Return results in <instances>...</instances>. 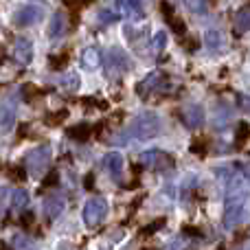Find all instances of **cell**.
<instances>
[{
  "mask_svg": "<svg viewBox=\"0 0 250 250\" xmlns=\"http://www.w3.org/2000/svg\"><path fill=\"white\" fill-rule=\"evenodd\" d=\"M138 163H141L143 167L151 169V171H160V173L173 167V158L169 154H165V151H160V149L143 151V154L138 156Z\"/></svg>",
  "mask_w": 250,
  "mask_h": 250,
  "instance_id": "8992f818",
  "label": "cell"
},
{
  "mask_svg": "<svg viewBox=\"0 0 250 250\" xmlns=\"http://www.w3.org/2000/svg\"><path fill=\"white\" fill-rule=\"evenodd\" d=\"M60 86L64 88L66 92H77V88H79V77H77V73L64 75V77L60 79Z\"/></svg>",
  "mask_w": 250,
  "mask_h": 250,
  "instance_id": "ac0fdd59",
  "label": "cell"
},
{
  "mask_svg": "<svg viewBox=\"0 0 250 250\" xmlns=\"http://www.w3.org/2000/svg\"><path fill=\"white\" fill-rule=\"evenodd\" d=\"M105 215H108V202H105L104 198H90V200H86V204H83V211H82V217H83V224H86L88 229H95V226H99L101 222L105 220Z\"/></svg>",
  "mask_w": 250,
  "mask_h": 250,
  "instance_id": "5b68a950",
  "label": "cell"
},
{
  "mask_svg": "<svg viewBox=\"0 0 250 250\" xmlns=\"http://www.w3.org/2000/svg\"><path fill=\"white\" fill-rule=\"evenodd\" d=\"M51 156H53V149L48 145H40V147H35V149H31L24 158L29 176H33V178L42 176L48 169V165H51Z\"/></svg>",
  "mask_w": 250,
  "mask_h": 250,
  "instance_id": "277c9868",
  "label": "cell"
},
{
  "mask_svg": "<svg viewBox=\"0 0 250 250\" xmlns=\"http://www.w3.org/2000/svg\"><path fill=\"white\" fill-rule=\"evenodd\" d=\"M204 42H207V48L211 53H220L226 48V38L222 31H207V35H204Z\"/></svg>",
  "mask_w": 250,
  "mask_h": 250,
  "instance_id": "5bb4252c",
  "label": "cell"
},
{
  "mask_svg": "<svg viewBox=\"0 0 250 250\" xmlns=\"http://www.w3.org/2000/svg\"><path fill=\"white\" fill-rule=\"evenodd\" d=\"M165 46H167V33H165V31H158V33L154 35V40H151V51L158 55Z\"/></svg>",
  "mask_w": 250,
  "mask_h": 250,
  "instance_id": "44dd1931",
  "label": "cell"
},
{
  "mask_svg": "<svg viewBox=\"0 0 250 250\" xmlns=\"http://www.w3.org/2000/svg\"><path fill=\"white\" fill-rule=\"evenodd\" d=\"M11 57L18 66H29L33 60V42L29 38H16L11 44Z\"/></svg>",
  "mask_w": 250,
  "mask_h": 250,
  "instance_id": "ba28073f",
  "label": "cell"
},
{
  "mask_svg": "<svg viewBox=\"0 0 250 250\" xmlns=\"http://www.w3.org/2000/svg\"><path fill=\"white\" fill-rule=\"evenodd\" d=\"M44 18V9L38 4H24L13 13V24L16 26H33L38 22H42Z\"/></svg>",
  "mask_w": 250,
  "mask_h": 250,
  "instance_id": "52a82bcc",
  "label": "cell"
},
{
  "mask_svg": "<svg viewBox=\"0 0 250 250\" xmlns=\"http://www.w3.org/2000/svg\"><path fill=\"white\" fill-rule=\"evenodd\" d=\"M180 117H182V123H185L189 129H198L200 125L204 123V110H202V105L191 104L182 110Z\"/></svg>",
  "mask_w": 250,
  "mask_h": 250,
  "instance_id": "30bf717a",
  "label": "cell"
},
{
  "mask_svg": "<svg viewBox=\"0 0 250 250\" xmlns=\"http://www.w3.org/2000/svg\"><path fill=\"white\" fill-rule=\"evenodd\" d=\"M62 208H64V198H62V195L51 193V198L44 200V215H46L48 220H55L62 213Z\"/></svg>",
  "mask_w": 250,
  "mask_h": 250,
  "instance_id": "9a60e30c",
  "label": "cell"
},
{
  "mask_svg": "<svg viewBox=\"0 0 250 250\" xmlns=\"http://www.w3.org/2000/svg\"><path fill=\"white\" fill-rule=\"evenodd\" d=\"M244 176L248 178V182H250V163L248 165H244Z\"/></svg>",
  "mask_w": 250,
  "mask_h": 250,
  "instance_id": "4316f807",
  "label": "cell"
},
{
  "mask_svg": "<svg viewBox=\"0 0 250 250\" xmlns=\"http://www.w3.org/2000/svg\"><path fill=\"white\" fill-rule=\"evenodd\" d=\"M88 134H90V127H88V125H77V127L70 129V136L73 138H88Z\"/></svg>",
  "mask_w": 250,
  "mask_h": 250,
  "instance_id": "603a6c76",
  "label": "cell"
},
{
  "mask_svg": "<svg viewBox=\"0 0 250 250\" xmlns=\"http://www.w3.org/2000/svg\"><path fill=\"white\" fill-rule=\"evenodd\" d=\"M11 207L16 213H26V208H29V193L24 189H13Z\"/></svg>",
  "mask_w": 250,
  "mask_h": 250,
  "instance_id": "2e32d148",
  "label": "cell"
},
{
  "mask_svg": "<svg viewBox=\"0 0 250 250\" xmlns=\"http://www.w3.org/2000/svg\"><path fill=\"white\" fill-rule=\"evenodd\" d=\"M101 62H104V55H101V51L97 46H88L82 51V64L83 68L88 70H95L101 66Z\"/></svg>",
  "mask_w": 250,
  "mask_h": 250,
  "instance_id": "4fadbf2b",
  "label": "cell"
},
{
  "mask_svg": "<svg viewBox=\"0 0 250 250\" xmlns=\"http://www.w3.org/2000/svg\"><path fill=\"white\" fill-rule=\"evenodd\" d=\"M101 165H104V169L114 178V180L121 178V173H123V156L119 154V151H110V154H105L104 160H101Z\"/></svg>",
  "mask_w": 250,
  "mask_h": 250,
  "instance_id": "8fae6325",
  "label": "cell"
},
{
  "mask_svg": "<svg viewBox=\"0 0 250 250\" xmlns=\"http://www.w3.org/2000/svg\"><path fill=\"white\" fill-rule=\"evenodd\" d=\"M13 119H16V110H11L9 108V104H4L2 105V129L4 132L9 129V125H11Z\"/></svg>",
  "mask_w": 250,
  "mask_h": 250,
  "instance_id": "7402d4cb",
  "label": "cell"
},
{
  "mask_svg": "<svg viewBox=\"0 0 250 250\" xmlns=\"http://www.w3.org/2000/svg\"><path fill=\"white\" fill-rule=\"evenodd\" d=\"M97 18H99V22H104V24H108V22L117 20V18H119V13H112V11H108V9H101V11L97 13Z\"/></svg>",
  "mask_w": 250,
  "mask_h": 250,
  "instance_id": "cb8c5ba5",
  "label": "cell"
},
{
  "mask_svg": "<svg viewBox=\"0 0 250 250\" xmlns=\"http://www.w3.org/2000/svg\"><path fill=\"white\" fill-rule=\"evenodd\" d=\"M163 129V121L158 114L154 112H145L141 117H136L127 127V136L138 138V141H149V138L158 136Z\"/></svg>",
  "mask_w": 250,
  "mask_h": 250,
  "instance_id": "7a4b0ae2",
  "label": "cell"
},
{
  "mask_svg": "<svg viewBox=\"0 0 250 250\" xmlns=\"http://www.w3.org/2000/svg\"><path fill=\"white\" fill-rule=\"evenodd\" d=\"M66 29H68V18H66V13L55 11L51 18V26H48V38L60 40L62 35L66 33Z\"/></svg>",
  "mask_w": 250,
  "mask_h": 250,
  "instance_id": "7c38bea8",
  "label": "cell"
},
{
  "mask_svg": "<svg viewBox=\"0 0 250 250\" xmlns=\"http://www.w3.org/2000/svg\"><path fill=\"white\" fill-rule=\"evenodd\" d=\"M182 2L191 13H198V16L208 9V0H182Z\"/></svg>",
  "mask_w": 250,
  "mask_h": 250,
  "instance_id": "ffe728a7",
  "label": "cell"
},
{
  "mask_svg": "<svg viewBox=\"0 0 250 250\" xmlns=\"http://www.w3.org/2000/svg\"><path fill=\"white\" fill-rule=\"evenodd\" d=\"M239 108L244 110V114L250 117V95H242L239 97Z\"/></svg>",
  "mask_w": 250,
  "mask_h": 250,
  "instance_id": "d4e9b609",
  "label": "cell"
},
{
  "mask_svg": "<svg viewBox=\"0 0 250 250\" xmlns=\"http://www.w3.org/2000/svg\"><path fill=\"white\" fill-rule=\"evenodd\" d=\"M246 200L248 191L244 180L235 173L229 182H226V198H224V229L233 230L235 226L242 222L244 213H246Z\"/></svg>",
  "mask_w": 250,
  "mask_h": 250,
  "instance_id": "6da1fadb",
  "label": "cell"
},
{
  "mask_svg": "<svg viewBox=\"0 0 250 250\" xmlns=\"http://www.w3.org/2000/svg\"><path fill=\"white\" fill-rule=\"evenodd\" d=\"M235 31H237V33L250 31V9L248 7L237 11V16H235Z\"/></svg>",
  "mask_w": 250,
  "mask_h": 250,
  "instance_id": "e0dca14e",
  "label": "cell"
},
{
  "mask_svg": "<svg viewBox=\"0 0 250 250\" xmlns=\"http://www.w3.org/2000/svg\"><path fill=\"white\" fill-rule=\"evenodd\" d=\"M145 13H147V0H129V16L145 18Z\"/></svg>",
  "mask_w": 250,
  "mask_h": 250,
  "instance_id": "d6986e66",
  "label": "cell"
},
{
  "mask_svg": "<svg viewBox=\"0 0 250 250\" xmlns=\"http://www.w3.org/2000/svg\"><path fill=\"white\" fill-rule=\"evenodd\" d=\"M129 66H132L129 55H127V51L121 48V46H112L104 57V70L110 79L123 77V75L129 70Z\"/></svg>",
  "mask_w": 250,
  "mask_h": 250,
  "instance_id": "3957f363",
  "label": "cell"
},
{
  "mask_svg": "<svg viewBox=\"0 0 250 250\" xmlns=\"http://www.w3.org/2000/svg\"><path fill=\"white\" fill-rule=\"evenodd\" d=\"M79 2H82V0H64V4H68V7H77Z\"/></svg>",
  "mask_w": 250,
  "mask_h": 250,
  "instance_id": "484cf974",
  "label": "cell"
},
{
  "mask_svg": "<svg viewBox=\"0 0 250 250\" xmlns=\"http://www.w3.org/2000/svg\"><path fill=\"white\" fill-rule=\"evenodd\" d=\"M165 86H167V79H165L163 73H149L141 83L136 86V92L143 97H149V95H156V92H163Z\"/></svg>",
  "mask_w": 250,
  "mask_h": 250,
  "instance_id": "9c48e42d",
  "label": "cell"
}]
</instances>
